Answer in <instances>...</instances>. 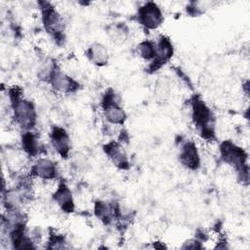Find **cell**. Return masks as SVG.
I'll list each match as a JSON object with an SVG mask.
<instances>
[{
	"instance_id": "cell-6",
	"label": "cell",
	"mask_w": 250,
	"mask_h": 250,
	"mask_svg": "<svg viewBox=\"0 0 250 250\" xmlns=\"http://www.w3.org/2000/svg\"><path fill=\"white\" fill-rule=\"evenodd\" d=\"M34 171L41 178L51 179L55 175V166L50 160L42 159L37 162V164L34 167Z\"/></svg>"
},
{
	"instance_id": "cell-8",
	"label": "cell",
	"mask_w": 250,
	"mask_h": 250,
	"mask_svg": "<svg viewBox=\"0 0 250 250\" xmlns=\"http://www.w3.org/2000/svg\"><path fill=\"white\" fill-rule=\"evenodd\" d=\"M70 195L71 194H70L69 190L64 186H61V188L58 189V191L55 194L56 200L66 211H70L72 209V201H71Z\"/></svg>"
},
{
	"instance_id": "cell-10",
	"label": "cell",
	"mask_w": 250,
	"mask_h": 250,
	"mask_svg": "<svg viewBox=\"0 0 250 250\" xmlns=\"http://www.w3.org/2000/svg\"><path fill=\"white\" fill-rule=\"evenodd\" d=\"M89 53L92 61L98 64H104L107 61V53L103 45H100V44L93 45Z\"/></svg>"
},
{
	"instance_id": "cell-3",
	"label": "cell",
	"mask_w": 250,
	"mask_h": 250,
	"mask_svg": "<svg viewBox=\"0 0 250 250\" xmlns=\"http://www.w3.org/2000/svg\"><path fill=\"white\" fill-rule=\"evenodd\" d=\"M53 140V145L56 147V149L61 153V154H66L68 151L69 147V142H68V137L66 133L62 129H55L53 132L52 136Z\"/></svg>"
},
{
	"instance_id": "cell-11",
	"label": "cell",
	"mask_w": 250,
	"mask_h": 250,
	"mask_svg": "<svg viewBox=\"0 0 250 250\" xmlns=\"http://www.w3.org/2000/svg\"><path fill=\"white\" fill-rule=\"evenodd\" d=\"M53 83H54V87H56L61 91H69L73 85L72 80L62 73L55 74Z\"/></svg>"
},
{
	"instance_id": "cell-14",
	"label": "cell",
	"mask_w": 250,
	"mask_h": 250,
	"mask_svg": "<svg viewBox=\"0 0 250 250\" xmlns=\"http://www.w3.org/2000/svg\"><path fill=\"white\" fill-rule=\"evenodd\" d=\"M140 53L146 59H151L155 56V49L149 42H143L140 45Z\"/></svg>"
},
{
	"instance_id": "cell-9",
	"label": "cell",
	"mask_w": 250,
	"mask_h": 250,
	"mask_svg": "<svg viewBox=\"0 0 250 250\" xmlns=\"http://www.w3.org/2000/svg\"><path fill=\"white\" fill-rule=\"evenodd\" d=\"M105 115L107 119L112 123H122L125 120L124 111L116 104H113L111 102L105 108Z\"/></svg>"
},
{
	"instance_id": "cell-12",
	"label": "cell",
	"mask_w": 250,
	"mask_h": 250,
	"mask_svg": "<svg viewBox=\"0 0 250 250\" xmlns=\"http://www.w3.org/2000/svg\"><path fill=\"white\" fill-rule=\"evenodd\" d=\"M107 153L111 157V159L116 163V165H122L127 163L124 152L117 146H109V149H107Z\"/></svg>"
},
{
	"instance_id": "cell-5",
	"label": "cell",
	"mask_w": 250,
	"mask_h": 250,
	"mask_svg": "<svg viewBox=\"0 0 250 250\" xmlns=\"http://www.w3.org/2000/svg\"><path fill=\"white\" fill-rule=\"evenodd\" d=\"M210 116H211V113L208 107H206V105L203 103L197 102L194 104L193 118H194V122L198 126H206V124L210 120Z\"/></svg>"
},
{
	"instance_id": "cell-2",
	"label": "cell",
	"mask_w": 250,
	"mask_h": 250,
	"mask_svg": "<svg viewBox=\"0 0 250 250\" xmlns=\"http://www.w3.org/2000/svg\"><path fill=\"white\" fill-rule=\"evenodd\" d=\"M140 19L143 24L148 27H156L161 22V13L153 4H146L140 11Z\"/></svg>"
},
{
	"instance_id": "cell-7",
	"label": "cell",
	"mask_w": 250,
	"mask_h": 250,
	"mask_svg": "<svg viewBox=\"0 0 250 250\" xmlns=\"http://www.w3.org/2000/svg\"><path fill=\"white\" fill-rule=\"evenodd\" d=\"M44 21L46 28L53 32H58L62 25V21L59 15L53 9H47L44 16Z\"/></svg>"
},
{
	"instance_id": "cell-1",
	"label": "cell",
	"mask_w": 250,
	"mask_h": 250,
	"mask_svg": "<svg viewBox=\"0 0 250 250\" xmlns=\"http://www.w3.org/2000/svg\"><path fill=\"white\" fill-rule=\"evenodd\" d=\"M15 115L18 121L25 127L32 126L35 119L33 106L26 101H18L15 105Z\"/></svg>"
},
{
	"instance_id": "cell-4",
	"label": "cell",
	"mask_w": 250,
	"mask_h": 250,
	"mask_svg": "<svg viewBox=\"0 0 250 250\" xmlns=\"http://www.w3.org/2000/svg\"><path fill=\"white\" fill-rule=\"evenodd\" d=\"M182 162L189 168H196L198 165V155L193 145L188 144L184 147L181 154Z\"/></svg>"
},
{
	"instance_id": "cell-13",
	"label": "cell",
	"mask_w": 250,
	"mask_h": 250,
	"mask_svg": "<svg viewBox=\"0 0 250 250\" xmlns=\"http://www.w3.org/2000/svg\"><path fill=\"white\" fill-rule=\"evenodd\" d=\"M169 84L166 81V79L161 78L157 81L156 87H155V93L158 98L160 99H165L169 95Z\"/></svg>"
}]
</instances>
